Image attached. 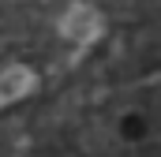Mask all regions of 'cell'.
Returning <instances> with one entry per match:
<instances>
[{"label": "cell", "mask_w": 161, "mask_h": 157, "mask_svg": "<svg viewBox=\"0 0 161 157\" xmlns=\"http://www.w3.org/2000/svg\"><path fill=\"white\" fill-rule=\"evenodd\" d=\"M97 30H101V19H97L86 4L71 8V11H68V19H64V34H68V38L90 41V38H97Z\"/></svg>", "instance_id": "obj_2"}, {"label": "cell", "mask_w": 161, "mask_h": 157, "mask_svg": "<svg viewBox=\"0 0 161 157\" xmlns=\"http://www.w3.org/2000/svg\"><path fill=\"white\" fill-rule=\"evenodd\" d=\"M34 86H38V78H34V71H30V68H23V64L4 68V71H0V109H4L8 101L26 97Z\"/></svg>", "instance_id": "obj_1"}]
</instances>
